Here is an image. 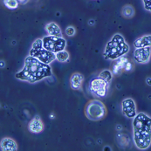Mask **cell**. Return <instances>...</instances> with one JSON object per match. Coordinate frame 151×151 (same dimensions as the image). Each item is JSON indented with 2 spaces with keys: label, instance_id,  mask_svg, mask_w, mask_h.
Masks as SVG:
<instances>
[{
  "label": "cell",
  "instance_id": "6da1fadb",
  "mask_svg": "<svg viewBox=\"0 0 151 151\" xmlns=\"http://www.w3.org/2000/svg\"><path fill=\"white\" fill-rule=\"evenodd\" d=\"M52 68L49 64L43 63L37 58L29 55L24 60V67L15 74V77L23 81L35 83L52 76Z\"/></svg>",
  "mask_w": 151,
  "mask_h": 151
},
{
  "label": "cell",
  "instance_id": "7a4b0ae2",
  "mask_svg": "<svg viewBox=\"0 0 151 151\" xmlns=\"http://www.w3.org/2000/svg\"><path fill=\"white\" fill-rule=\"evenodd\" d=\"M133 138L134 145L141 150H147L151 145V117L139 113L133 119Z\"/></svg>",
  "mask_w": 151,
  "mask_h": 151
},
{
  "label": "cell",
  "instance_id": "3957f363",
  "mask_svg": "<svg viewBox=\"0 0 151 151\" xmlns=\"http://www.w3.org/2000/svg\"><path fill=\"white\" fill-rule=\"evenodd\" d=\"M129 52V45L126 42L124 37L120 33H115L106 45L103 57L108 60H116L125 56Z\"/></svg>",
  "mask_w": 151,
  "mask_h": 151
},
{
  "label": "cell",
  "instance_id": "277c9868",
  "mask_svg": "<svg viewBox=\"0 0 151 151\" xmlns=\"http://www.w3.org/2000/svg\"><path fill=\"white\" fill-rule=\"evenodd\" d=\"M85 114L91 121H100L106 116L107 108L101 101L92 100L86 104Z\"/></svg>",
  "mask_w": 151,
  "mask_h": 151
},
{
  "label": "cell",
  "instance_id": "5b68a950",
  "mask_svg": "<svg viewBox=\"0 0 151 151\" xmlns=\"http://www.w3.org/2000/svg\"><path fill=\"white\" fill-rule=\"evenodd\" d=\"M43 45L45 49L57 53L60 51L65 50L66 41L63 37L47 35L43 38Z\"/></svg>",
  "mask_w": 151,
  "mask_h": 151
},
{
  "label": "cell",
  "instance_id": "8992f818",
  "mask_svg": "<svg viewBox=\"0 0 151 151\" xmlns=\"http://www.w3.org/2000/svg\"><path fill=\"white\" fill-rule=\"evenodd\" d=\"M109 83L106 82L100 77L93 79L89 84L90 92L96 97L104 98L108 93Z\"/></svg>",
  "mask_w": 151,
  "mask_h": 151
},
{
  "label": "cell",
  "instance_id": "52a82bcc",
  "mask_svg": "<svg viewBox=\"0 0 151 151\" xmlns=\"http://www.w3.org/2000/svg\"><path fill=\"white\" fill-rule=\"evenodd\" d=\"M30 55L37 58L41 62L45 63V64H49V65L56 60V53L50 52V51L45 49L44 47L41 49H32V48L30 51Z\"/></svg>",
  "mask_w": 151,
  "mask_h": 151
},
{
  "label": "cell",
  "instance_id": "ba28073f",
  "mask_svg": "<svg viewBox=\"0 0 151 151\" xmlns=\"http://www.w3.org/2000/svg\"><path fill=\"white\" fill-rule=\"evenodd\" d=\"M151 58L150 47H140L135 48L134 52V60L138 64H147Z\"/></svg>",
  "mask_w": 151,
  "mask_h": 151
},
{
  "label": "cell",
  "instance_id": "9c48e42d",
  "mask_svg": "<svg viewBox=\"0 0 151 151\" xmlns=\"http://www.w3.org/2000/svg\"><path fill=\"white\" fill-rule=\"evenodd\" d=\"M122 109L123 114L129 119H134L136 114V105L132 98H126L122 102Z\"/></svg>",
  "mask_w": 151,
  "mask_h": 151
},
{
  "label": "cell",
  "instance_id": "30bf717a",
  "mask_svg": "<svg viewBox=\"0 0 151 151\" xmlns=\"http://www.w3.org/2000/svg\"><path fill=\"white\" fill-rule=\"evenodd\" d=\"M28 129L33 134H40L44 130V123L40 115H35L28 125Z\"/></svg>",
  "mask_w": 151,
  "mask_h": 151
},
{
  "label": "cell",
  "instance_id": "8fae6325",
  "mask_svg": "<svg viewBox=\"0 0 151 151\" xmlns=\"http://www.w3.org/2000/svg\"><path fill=\"white\" fill-rule=\"evenodd\" d=\"M84 81V76L80 73H74L70 78V86L73 90H81Z\"/></svg>",
  "mask_w": 151,
  "mask_h": 151
},
{
  "label": "cell",
  "instance_id": "7c38bea8",
  "mask_svg": "<svg viewBox=\"0 0 151 151\" xmlns=\"http://www.w3.org/2000/svg\"><path fill=\"white\" fill-rule=\"evenodd\" d=\"M1 150L2 151H17L18 150V144L17 142L9 137L3 138L1 140Z\"/></svg>",
  "mask_w": 151,
  "mask_h": 151
},
{
  "label": "cell",
  "instance_id": "4fadbf2b",
  "mask_svg": "<svg viewBox=\"0 0 151 151\" xmlns=\"http://www.w3.org/2000/svg\"><path fill=\"white\" fill-rule=\"evenodd\" d=\"M45 31L47 32L48 35L62 37V32L60 26L55 22H50L45 25Z\"/></svg>",
  "mask_w": 151,
  "mask_h": 151
},
{
  "label": "cell",
  "instance_id": "5bb4252c",
  "mask_svg": "<svg viewBox=\"0 0 151 151\" xmlns=\"http://www.w3.org/2000/svg\"><path fill=\"white\" fill-rule=\"evenodd\" d=\"M134 46L135 48L140 47H151V35L147 34L136 39L134 42Z\"/></svg>",
  "mask_w": 151,
  "mask_h": 151
},
{
  "label": "cell",
  "instance_id": "9a60e30c",
  "mask_svg": "<svg viewBox=\"0 0 151 151\" xmlns=\"http://www.w3.org/2000/svg\"><path fill=\"white\" fill-rule=\"evenodd\" d=\"M128 62V60L123 56V57H121L119 59L116 60V63L115 65H114V73L115 74H118L122 69H125V65Z\"/></svg>",
  "mask_w": 151,
  "mask_h": 151
},
{
  "label": "cell",
  "instance_id": "2e32d148",
  "mask_svg": "<svg viewBox=\"0 0 151 151\" xmlns=\"http://www.w3.org/2000/svg\"><path fill=\"white\" fill-rule=\"evenodd\" d=\"M122 14L124 18L126 19H131L134 15V9L133 8L132 5L127 4L125 5L122 10Z\"/></svg>",
  "mask_w": 151,
  "mask_h": 151
},
{
  "label": "cell",
  "instance_id": "e0dca14e",
  "mask_svg": "<svg viewBox=\"0 0 151 151\" xmlns=\"http://www.w3.org/2000/svg\"><path fill=\"white\" fill-rule=\"evenodd\" d=\"M69 58H70L69 53H68V52L65 51V50L60 51V52H59L56 53V60H57L58 61L61 62V63H65V62H67V61L69 60Z\"/></svg>",
  "mask_w": 151,
  "mask_h": 151
},
{
  "label": "cell",
  "instance_id": "ac0fdd59",
  "mask_svg": "<svg viewBox=\"0 0 151 151\" xmlns=\"http://www.w3.org/2000/svg\"><path fill=\"white\" fill-rule=\"evenodd\" d=\"M99 77L101 79H102L103 81H105L106 82L108 83H110L112 79H113V73L110 71V70H108V69H105L103 71H101L99 74Z\"/></svg>",
  "mask_w": 151,
  "mask_h": 151
},
{
  "label": "cell",
  "instance_id": "d6986e66",
  "mask_svg": "<svg viewBox=\"0 0 151 151\" xmlns=\"http://www.w3.org/2000/svg\"><path fill=\"white\" fill-rule=\"evenodd\" d=\"M3 4H4L5 7L11 10H14L18 8L19 6V1L18 0H3Z\"/></svg>",
  "mask_w": 151,
  "mask_h": 151
},
{
  "label": "cell",
  "instance_id": "ffe728a7",
  "mask_svg": "<svg viewBox=\"0 0 151 151\" xmlns=\"http://www.w3.org/2000/svg\"><path fill=\"white\" fill-rule=\"evenodd\" d=\"M43 47V39H37L36 40H34V42L32 43V49H41Z\"/></svg>",
  "mask_w": 151,
  "mask_h": 151
},
{
  "label": "cell",
  "instance_id": "44dd1931",
  "mask_svg": "<svg viewBox=\"0 0 151 151\" xmlns=\"http://www.w3.org/2000/svg\"><path fill=\"white\" fill-rule=\"evenodd\" d=\"M75 32H76V30H75V28L73 26H67L65 28V33L69 37L74 36L75 35Z\"/></svg>",
  "mask_w": 151,
  "mask_h": 151
},
{
  "label": "cell",
  "instance_id": "7402d4cb",
  "mask_svg": "<svg viewBox=\"0 0 151 151\" xmlns=\"http://www.w3.org/2000/svg\"><path fill=\"white\" fill-rule=\"evenodd\" d=\"M142 3L145 10L151 12V0H142Z\"/></svg>",
  "mask_w": 151,
  "mask_h": 151
},
{
  "label": "cell",
  "instance_id": "603a6c76",
  "mask_svg": "<svg viewBox=\"0 0 151 151\" xmlns=\"http://www.w3.org/2000/svg\"><path fill=\"white\" fill-rule=\"evenodd\" d=\"M131 68H132V65L128 61L126 65H125V70H126V71H129V70H131Z\"/></svg>",
  "mask_w": 151,
  "mask_h": 151
},
{
  "label": "cell",
  "instance_id": "cb8c5ba5",
  "mask_svg": "<svg viewBox=\"0 0 151 151\" xmlns=\"http://www.w3.org/2000/svg\"><path fill=\"white\" fill-rule=\"evenodd\" d=\"M146 83H147L149 86H151V78L150 77H148V78L146 79Z\"/></svg>",
  "mask_w": 151,
  "mask_h": 151
},
{
  "label": "cell",
  "instance_id": "d4e9b609",
  "mask_svg": "<svg viewBox=\"0 0 151 151\" xmlns=\"http://www.w3.org/2000/svg\"><path fill=\"white\" fill-rule=\"evenodd\" d=\"M19 1V4H26L29 0H18Z\"/></svg>",
  "mask_w": 151,
  "mask_h": 151
},
{
  "label": "cell",
  "instance_id": "484cf974",
  "mask_svg": "<svg viewBox=\"0 0 151 151\" xmlns=\"http://www.w3.org/2000/svg\"><path fill=\"white\" fill-rule=\"evenodd\" d=\"M88 24H91V25H93V24H94V22H93V19H91L90 21L88 22Z\"/></svg>",
  "mask_w": 151,
  "mask_h": 151
},
{
  "label": "cell",
  "instance_id": "4316f807",
  "mask_svg": "<svg viewBox=\"0 0 151 151\" xmlns=\"http://www.w3.org/2000/svg\"><path fill=\"white\" fill-rule=\"evenodd\" d=\"M4 60H1V68H4Z\"/></svg>",
  "mask_w": 151,
  "mask_h": 151
}]
</instances>
